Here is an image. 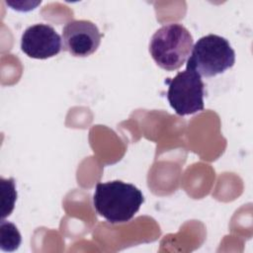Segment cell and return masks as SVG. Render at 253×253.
Instances as JSON below:
<instances>
[{
  "instance_id": "cell-5",
  "label": "cell",
  "mask_w": 253,
  "mask_h": 253,
  "mask_svg": "<svg viewBox=\"0 0 253 253\" xmlns=\"http://www.w3.org/2000/svg\"><path fill=\"white\" fill-rule=\"evenodd\" d=\"M102 35L89 20H73L62 29V49L71 55L85 57L94 53L100 45Z\"/></svg>"
},
{
  "instance_id": "cell-8",
  "label": "cell",
  "mask_w": 253,
  "mask_h": 253,
  "mask_svg": "<svg viewBox=\"0 0 253 253\" xmlns=\"http://www.w3.org/2000/svg\"><path fill=\"white\" fill-rule=\"evenodd\" d=\"M1 217L4 219L13 211L17 200L16 186L13 178H1Z\"/></svg>"
},
{
  "instance_id": "cell-3",
  "label": "cell",
  "mask_w": 253,
  "mask_h": 253,
  "mask_svg": "<svg viewBox=\"0 0 253 253\" xmlns=\"http://www.w3.org/2000/svg\"><path fill=\"white\" fill-rule=\"evenodd\" d=\"M235 63V51L229 42L217 35L202 37L193 45L187 66L201 77H212L223 73Z\"/></svg>"
},
{
  "instance_id": "cell-1",
  "label": "cell",
  "mask_w": 253,
  "mask_h": 253,
  "mask_svg": "<svg viewBox=\"0 0 253 253\" xmlns=\"http://www.w3.org/2000/svg\"><path fill=\"white\" fill-rule=\"evenodd\" d=\"M143 202V195L138 188L121 180L98 183L93 195L94 209L111 223L130 220Z\"/></svg>"
},
{
  "instance_id": "cell-7",
  "label": "cell",
  "mask_w": 253,
  "mask_h": 253,
  "mask_svg": "<svg viewBox=\"0 0 253 253\" xmlns=\"http://www.w3.org/2000/svg\"><path fill=\"white\" fill-rule=\"evenodd\" d=\"M22 241L21 234L17 226L4 219L0 222V248L5 252L16 251Z\"/></svg>"
},
{
  "instance_id": "cell-9",
  "label": "cell",
  "mask_w": 253,
  "mask_h": 253,
  "mask_svg": "<svg viewBox=\"0 0 253 253\" xmlns=\"http://www.w3.org/2000/svg\"><path fill=\"white\" fill-rule=\"evenodd\" d=\"M6 4L12 7V9L21 11V12H27L35 9L39 4H41V1L37 2H24V1H6Z\"/></svg>"
},
{
  "instance_id": "cell-6",
  "label": "cell",
  "mask_w": 253,
  "mask_h": 253,
  "mask_svg": "<svg viewBox=\"0 0 253 253\" xmlns=\"http://www.w3.org/2000/svg\"><path fill=\"white\" fill-rule=\"evenodd\" d=\"M21 49L29 57L46 59L62 49L61 37L47 24H36L25 30L21 38Z\"/></svg>"
},
{
  "instance_id": "cell-2",
  "label": "cell",
  "mask_w": 253,
  "mask_h": 253,
  "mask_svg": "<svg viewBox=\"0 0 253 253\" xmlns=\"http://www.w3.org/2000/svg\"><path fill=\"white\" fill-rule=\"evenodd\" d=\"M193 42L192 35L183 25L168 24L151 37L149 52L158 66L172 71L180 68L189 58Z\"/></svg>"
},
{
  "instance_id": "cell-4",
  "label": "cell",
  "mask_w": 253,
  "mask_h": 253,
  "mask_svg": "<svg viewBox=\"0 0 253 253\" xmlns=\"http://www.w3.org/2000/svg\"><path fill=\"white\" fill-rule=\"evenodd\" d=\"M167 83V100L177 115L187 116L204 110L205 84L193 68L186 66Z\"/></svg>"
}]
</instances>
